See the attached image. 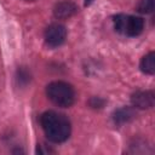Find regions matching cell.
<instances>
[{
	"label": "cell",
	"instance_id": "8fae6325",
	"mask_svg": "<svg viewBox=\"0 0 155 155\" xmlns=\"http://www.w3.org/2000/svg\"><path fill=\"white\" fill-rule=\"evenodd\" d=\"M18 75H17V79H18V81H21V82H24V84H27L28 81H29V74H28V71L25 70V69H19L18 70V73H17Z\"/></svg>",
	"mask_w": 155,
	"mask_h": 155
},
{
	"label": "cell",
	"instance_id": "7c38bea8",
	"mask_svg": "<svg viewBox=\"0 0 155 155\" xmlns=\"http://www.w3.org/2000/svg\"><path fill=\"white\" fill-rule=\"evenodd\" d=\"M36 153H38V154H51V153H54V150H52V149H50V148H46L44 144H41V145L38 147Z\"/></svg>",
	"mask_w": 155,
	"mask_h": 155
},
{
	"label": "cell",
	"instance_id": "52a82bcc",
	"mask_svg": "<svg viewBox=\"0 0 155 155\" xmlns=\"http://www.w3.org/2000/svg\"><path fill=\"white\" fill-rule=\"evenodd\" d=\"M136 117V111L131 107H122L114 111L113 120L116 125H124L130 121H132Z\"/></svg>",
	"mask_w": 155,
	"mask_h": 155
},
{
	"label": "cell",
	"instance_id": "8992f818",
	"mask_svg": "<svg viewBox=\"0 0 155 155\" xmlns=\"http://www.w3.org/2000/svg\"><path fill=\"white\" fill-rule=\"evenodd\" d=\"M78 12V6L71 0H62L53 7V15L58 19H67Z\"/></svg>",
	"mask_w": 155,
	"mask_h": 155
},
{
	"label": "cell",
	"instance_id": "30bf717a",
	"mask_svg": "<svg viewBox=\"0 0 155 155\" xmlns=\"http://www.w3.org/2000/svg\"><path fill=\"white\" fill-rule=\"evenodd\" d=\"M88 104H90V107H92V108H94V109H101V108H103V105L105 104V101L102 99L101 97H92V98L90 99Z\"/></svg>",
	"mask_w": 155,
	"mask_h": 155
},
{
	"label": "cell",
	"instance_id": "9c48e42d",
	"mask_svg": "<svg viewBox=\"0 0 155 155\" xmlns=\"http://www.w3.org/2000/svg\"><path fill=\"white\" fill-rule=\"evenodd\" d=\"M155 8V1L154 0H140L138 6H137V11L144 15L151 13Z\"/></svg>",
	"mask_w": 155,
	"mask_h": 155
},
{
	"label": "cell",
	"instance_id": "6da1fadb",
	"mask_svg": "<svg viewBox=\"0 0 155 155\" xmlns=\"http://www.w3.org/2000/svg\"><path fill=\"white\" fill-rule=\"evenodd\" d=\"M40 124L48 140L53 143H62L70 136V121L64 114L53 110L45 111L40 116Z\"/></svg>",
	"mask_w": 155,
	"mask_h": 155
},
{
	"label": "cell",
	"instance_id": "5b68a950",
	"mask_svg": "<svg viewBox=\"0 0 155 155\" xmlns=\"http://www.w3.org/2000/svg\"><path fill=\"white\" fill-rule=\"evenodd\" d=\"M131 103L138 109H150L155 103V94L153 91H136L131 96Z\"/></svg>",
	"mask_w": 155,
	"mask_h": 155
},
{
	"label": "cell",
	"instance_id": "5bb4252c",
	"mask_svg": "<svg viewBox=\"0 0 155 155\" xmlns=\"http://www.w3.org/2000/svg\"><path fill=\"white\" fill-rule=\"evenodd\" d=\"M25 1H35V0H25Z\"/></svg>",
	"mask_w": 155,
	"mask_h": 155
},
{
	"label": "cell",
	"instance_id": "ba28073f",
	"mask_svg": "<svg viewBox=\"0 0 155 155\" xmlns=\"http://www.w3.org/2000/svg\"><path fill=\"white\" fill-rule=\"evenodd\" d=\"M140 70L144 73V74H148V75H153L155 73V53L151 51L149 52L148 54H145L142 61H140Z\"/></svg>",
	"mask_w": 155,
	"mask_h": 155
},
{
	"label": "cell",
	"instance_id": "4fadbf2b",
	"mask_svg": "<svg viewBox=\"0 0 155 155\" xmlns=\"http://www.w3.org/2000/svg\"><path fill=\"white\" fill-rule=\"evenodd\" d=\"M92 2H93V0H85V1H84V5H85V6H88V5H91Z\"/></svg>",
	"mask_w": 155,
	"mask_h": 155
},
{
	"label": "cell",
	"instance_id": "7a4b0ae2",
	"mask_svg": "<svg viewBox=\"0 0 155 155\" xmlns=\"http://www.w3.org/2000/svg\"><path fill=\"white\" fill-rule=\"evenodd\" d=\"M48 99L62 108H69L75 102V91L73 86L65 81H52L46 86Z\"/></svg>",
	"mask_w": 155,
	"mask_h": 155
},
{
	"label": "cell",
	"instance_id": "277c9868",
	"mask_svg": "<svg viewBox=\"0 0 155 155\" xmlns=\"http://www.w3.org/2000/svg\"><path fill=\"white\" fill-rule=\"evenodd\" d=\"M67 38V29L63 24L52 23L45 30V42L50 47L61 46Z\"/></svg>",
	"mask_w": 155,
	"mask_h": 155
},
{
	"label": "cell",
	"instance_id": "3957f363",
	"mask_svg": "<svg viewBox=\"0 0 155 155\" xmlns=\"http://www.w3.org/2000/svg\"><path fill=\"white\" fill-rule=\"evenodd\" d=\"M113 21L115 30L127 36H138L144 29V19L138 16L119 13L114 16Z\"/></svg>",
	"mask_w": 155,
	"mask_h": 155
}]
</instances>
